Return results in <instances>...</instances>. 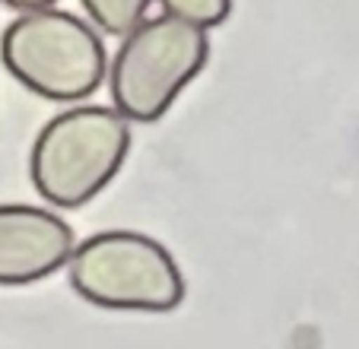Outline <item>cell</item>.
Instances as JSON below:
<instances>
[{
  "label": "cell",
  "mask_w": 359,
  "mask_h": 349,
  "mask_svg": "<svg viewBox=\"0 0 359 349\" xmlns=\"http://www.w3.org/2000/svg\"><path fill=\"white\" fill-rule=\"evenodd\" d=\"M128 149L130 121L118 108L76 105L39 130L29 174L48 203L74 210L93 200L115 178Z\"/></svg>",
  "instance_id": "6da1fadb"
},
{
  "label": "cell",
  "mask_w": 359,
  "mask_h": 349,
  "mask_svg": "<svg viewBox=\"0 0 359 349\" xmlns=\"http://www.w3.org/2000/svg\"><path fill=\"white\" fill-rule=\"evenodd\" d=\"M0 61L26 89L51 102H80L109 76L99 32L67 10H20L0 35Z\"/></svg>",
  "instance_id": "7a4b0ae2"
},
{
  "label": "cell",
  "mask_w": 359,
  "mask_h": 349,
  "mask_svg": "<svg viewBox=\"0 0 359 349\" xmlns=\"http://www.w3.org/2000/svg\"><path fill=\"white\" fill-rule=\"evenodd\" d=\"M207 57L210 39L203 26L172 13L140 20L124 32L109 67L111 102L128 121H159L175 95L201 74Z\"/></svg>",
  "instance_id": "3957f363"
},
{
  "label": "cell",
  "mask_w": 359,
  "mask_h": 349,
  "mask_svg": "<svg viewBox=\"0 0 359 349\" xmlns=\"http://www.w3.org/2000/svg\"><path fill=\"white\" fill-rule=\"evenodd\" d=\"M70 286L86 302L115 311H172L184 280L165 245L143 232L111 228L83 238L67 257Z\"/></svg>",
  "instance_id": "277c9868"
},
{
  "label": "cell",
  "mask_w": 359,
  "mask_h": 349,
  "mask_svg": "<svg viewBox=\"0 0 359 349\" xmlns=\"http://www.w3.org/2000/svg\"><path fill=\"white\" fill-rule=\"evenodd\" d=\"M74 232L57 213L29 203H0V286H22L67 264Z\"/></svg>",
  "instance_id": "5b68a950"
},
{
  "label": "cell",
  "mask_w": 359,
  "mask_h": 349,
  "mask_svg": "<svg viewBox=\"0 0 359 349\" xmlns=\"http://www.w3.org/2000/svg\"><path fill=\"white\" fill-rule=\"evenodd\" d=\"M89 20L109 35H124L143 20L149 0H80Z\"/></svg>",
  "instance_id": "8992f818"
},
{
  "label": "cell",
  "mask_w": 359,
  "mask_h": 349,
  "mask_svg": "<svg viewBox=\"0 0 359 349\" xmlns=\"http://www.w3.org/2000/svg\"><path fill=\"white\" fill-rule=\"evenodd\" d=\"M163 13L172 16H182L188 22H197L203 29H213L229 16L232 10V0H156Z\"/></svg>",
  "instance_id": "52a82bcc"
},
{
  "label": "cell",
  "mask_w": 359,
  "mask_h": 349,
  "mask_svg": "<svg viewBox=\"0 0 359 349\" xmlns=\"http://www.w3.org/2000/svg\"><path fill=\"white\" fill-rule=\"evenodd\" d=\"M4 4H10L13 10H39V7H51L55 0H4Z\"/></svg>",
  "instance_id": "ba28073f"
}]
</instances>
